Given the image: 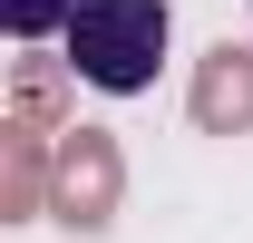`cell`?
<instances>
[{
  "label": "cell",
  "mask_w": 253,
  "mask_h": 243,
  "mask_svg": "<svg viewBox=\"0 0 253 243\" xmlns=\"http://www.w3.org/2000/svg\"><path fill=\"white\" fill-rule=\"evenodd\" d=\"M166 30H175L166 0H78L68 68L88 88H107V97H136V88H156V68H166Z\"/></svg>",
  "instance_id": "obj_1"
},
{
  "label": "cell",
  "mask_w": 253,
  "mask_h": 243,
  "mask_svg": "<svg viewBox=\"0 0 253 243\" xmlns=\"http://www.w3.org/2000/svg\"><path fill=\"white\" fill-rule=\"evenodd\" d=\"M107 204H117V146L97 136V126H78V146L59 156V214L68 224H107Z\"/></svg>",
  "instance_id": "obj_2"
},
{
  "label": "cell",
  "mask_w": 253,
  "mask_h": 243,
  "mask_svg": "<svg viewBox=\"0 0 253 243\" xmlns=\"http://www.w3.org/2000/svg\"><path fill=\"white\" fill-rule=\"evenodd\" d=\"M195 117L214 126V136L253 126V49H234V39H224L214 59H205V78H195Z\"/></svg>",
  "instance_id": "obj_3"
},
{
  "label": "cell",
  "mask_w": 253,
  "mask_h": 243,
  "mask_svg": "<svg viewBox=\"0 0 253 243\" xmlns=\"http://www.w3.org/2000/svg\"><path fill=\"white\" fill-rule=\"evenodd\" d=\"M78 20V0H0V30L10 39H39V30H68Z\"/></svg>",
  "instance_id": "obj_4"
}]
</instances>
